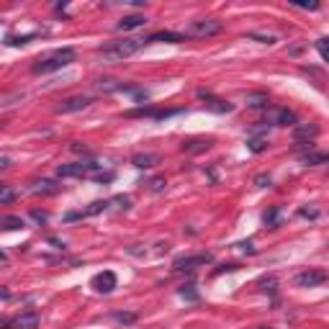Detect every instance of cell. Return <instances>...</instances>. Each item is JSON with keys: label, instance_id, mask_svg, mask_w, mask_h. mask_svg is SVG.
Listing matches in <instances>:
<instances>
[{"label": "cell", "instance_id": "1", "mask_svg": "<svg viewBox=\"0 0 329 329\" xmlns=\"http://www.w3.org/2000/svg\"><path fill=\"white\" fill-rule=\"evenodd\" d=\"M142 44H144V39H121V41H114V44H108V47H103L98 54H100L103 62L116 64V62L129 59L131 54H137L142 49Z\"/></svg>", "mask_w": 329, "mask_h": 329}, {"label": "cell", "instance_id": "2", "mask_svg": "<svg viewBox=\"0 0 329 329\" xmlns=\"http://www.w3.org/2000/svg\"><path fill=\"white\" fill-rule=\"evenodd\" d=\"M75 59V52L72 49H57L54 54L49 57H44L34 64V75H49L54 70H62V67H67V64Z\"/></svg>", "mask_w": 329, "mask_h": 329}, {"label": "cell", "instance_id": "3", "mask_svg": "<svg viewBox=\"0 0 329 329\" xmlns=\"http://www.w3.org/2000/svg\"><path fill=\"white\" fill-rule=\"evenodd\" d=\"M224 24L216 18H203V21H193L185 29V39H211L216 34H222Z\"/></svg>", "mask_w": 329, "mask_h": 329}, {"label": "cell", "instance_id": "4", "mask_svg": "<svg viewBox=\"0 0 329 329\" xmlns=\"http://www.w3.org/2000/svg\"><path fill=\"white\" fill-rule=\"evenodd\" d=\"M213 260L211 252H198V255H188V257H178L175 260V270H195V268H203Z\"/></svg>", "mask_w": 329, "mask_h": 329}, {"label": "cell", "instance_id": "5", "mask_svg": "<svg viewBox=\"0 0 329 329\" xmlns=\"http://www.w3.org/2000/svg\"><path fill=\"white\" fill-rule=\"evenodd\" d=\"M321 283H326V273L321 268H311V270H303V273L296 275L298 288H316V286H321Z\"/></svg>", "mask_w": 329, "mask_h": 329}, {"label": "cell", "instance_id": "6", "mask_svg": "<svg viewBox=\"0 0 329 329\" xmlns=\"http://www.w3.org/2000/svg\"><path fill=\"white\" fill-rule=\"evenodd\" d=\"M90 103H93L90 95H72V98H67V100H62V103L57 105V111H59V114H77V111H85Z\"/></svg>", "mask_w": 329, "mask_h": 329}, {"label": "cell", "instance_id": "7", "mask_svg": "<svg viewBox=\"0 0 329 329\" xmlns=\"http://www.w3.org/2000/svg\"><path fill=\"white\" fill-rule=\"evenodd\" d=\"M98 165H85V162H70V165H59L57 167V178H82L87 170H93Z\"/></svg>", "mask_w": 329, "mask_h": 329}, {"label": "cell", "instance_id": "8", "mask_svg": "<svg viewBox=\"0 0 329 329\" xmlns=\"http://www.w3.org/2000/svg\"><path fill=\"white\" fill-rule=\"evenodd\" d=\"M93 288H95L98 293H111V291L116 288V275H114L111 270L98 273V275L93 278Z\"/></svg>", "mask_w": 329, "mask_h": 329}, {"label": "cell", "instance_id": "9", "mask_svg": "<svg viewBox=\"0 0 329 329\" xmlns=\"http://www.w3.org/2000/svg\"><path fill=\"white\" fill-rule=\"evenodd\" d=\"M39 314H34V311H29V314H21V316H16V319H11V329H36L39 326Z\"/></svg>", "mask_w": 329, "mask_h": 329}, {"label": "cell", "instance_id": "10", "mask_svg": "<svg viewBox=\"0 0 329 329\" xmlns=\"http://www.w3.org/2000/svg\"><path fill=\"white\" fill-rule=\"evenodd\" d=\"M203 100H206V108H208V111H213V114H232L234 111V105L232 103H224V100H218V98H211L208 93H198Z\"/></svg>", "mask_w": 329, "mask_h": 329}, {"label": "cell", "instance_id": "11", "mask_svg": "<svg viewBox=\"0 0 329 329\" xmlns=\"http://www.w3.org/2000/svg\"><path fill=\"white\" fill-rule=\"evenodd\" d=\"M147 24V18L144 16H139V13H131V16H124L121 21H119V31H131V29H142Z\"/></svg>", "mask_w": 329, "mask_h": 329}, {"label": "cell", "instance_id": "12", "mask_svg": "<svg viewBox=\"0 0 329 329\" xmlns=\"http://www.w3.org/2000/svg\"><path fill=\"white\" fill-rule=\"evenodd\" d=\"M270 121L275 126H296V114L288 111V108H280V111H273L270 114Z\"/></svg>", "mask_w": 329, "mask_h": 329}, {"label": "cell", "instance_id": "13", "mask_svg": "<svg viewBox=\"0 0 329 329\" xmlns=\"http://www.w3.org/2000/svg\"><path fill=\"white\" fill-rule=\"evenodd\" d=\"M31 193H36V195H54V193H59V185H57L54 180L41 178V180H36V183L31 185Z\"/></svg>", "mask_w": 329, "mask_h": 329}, {"label": "cell", "instance_id": "14", "mask_svg": "<svg viewBox=\"0 0 329 329\" xmlns=\"http://www.w3.org/2000/svg\"><path fill=\"white\" fill-rule=\"evenodd\" d=\"M316 134H319V126H316V124H296V131H293L296 142H303V139H314Z\"/></svg>", "mask_w": 329, "mask_h": 329}, {"label": "cell", "instance_id": "15", "mask_svg": "<svg viewBox=\"0 0 329 329\" xmlns=\"http://www.w3.org/2000/svg\"><path fill=\"white\" fill-rule=\"evenodd\" d=\"M147 41H167V44H180V41H185V34H178V31H157V34H152Z\"/></svg>", "mask_w": 329, "mask_h": 329}, {"label": "cell", "instance_id": "16", "mask_svg": "<svg viewBox=\"0 0 329 329\" xmlns=\"http://www.w3.org/2000/svg\"><path fill=\"white\" fill-rule=\"evenodd\" d=\"M24 218L21 216H0V229L6 232H16V229H24Z\"/></svg>", "mask_w": 329, "mask_h": 329}, {"label": "cell", "instance_id": "17", "mask_svg": "<svg viewBox=\"0 0 329 329\" xmlns=\"http://www.w3.org/2000/svg\"><path fill=\"white\" fill-rule=\"evenodd\" d=\"M208 147H211V139H188V142H183V149L190 152V155H195V152H203V149H208Z\"/></svg>", "mask_w": 329, "mask_h": 329}, {"label": "cell", "instance_id": "18", "mask_svg": "<svg viewBox=\"0 0 329 329\" xmlns=\"http://www.w3.org/2000/svg\"><path fill=\"white\" fill-rule=\"evenodd\" d=\"M98 87L103 93H116V90H126V85L121 80H114V77H108V80H98Z\"/></svg>", "mask_w": 329, "mask_h": 329}, {"label": "cell", "instance_id": "19", "mask_svg": "<svg viewBox=\"0 0 329 329\" xmlns=\"http://www.w3.org/2000/svg\"><path fill=\"white\" fill-rule=\"evenodd\" d=\"M157 155H137L134 160H131V165L134 167H139V170H149L152 165H157Z\"/></svg>", "mask_w": 329, "mask_h": 329}, {"label": "cell", "instance_id": "20", "mask_svg": "<svg viewBox=\"0 0 329 329\" xmlns=\"http://www.w3.org/2000/svg\"><path fill=\"white\" fill-rule=\"evenodd\" d=\"M247 105L250 108H265L268 105V95L265 93H247Z\"/></svg>", "mask_w": 329, "mask_h": 329}, {"label": "cell", "instance_id": "21", "mask_svg": "<svg viewBox=\"0 0 329 329\" xmlns=\"http://www.w3.org/2000/svg\"><path fill=\"white\" fill-rule=\"evenodd\" d=\"M111 319L119 324H134L139 319V314L137 311H116V314H111Z\"/></svg>", "mask_w": 329, "mask_h": 329}, {"label": "cell", "instance_id": "22", "mask_svg": "<svg viewBox=\"0 0 329 329\" xmlns=\"http://www.w3.org/2000/svg\"><path fill=\"white\" fill-rule=\"evenodd\" d=\"M16 201V190L8 183H0V203H13Z\"/></svg>", "mask_w": 329, "mask_h": 329}, {"label": "cell", "instance_id": "23", "mask_svg": "<svg viewBox=\"0 0 329 329\" xmlns=\"http://www.w3.org/2000/svg\"><path fill=\"white\" fill-rule=\"evenodd\" d=\"M324 160H326V155H321V152H309V155H303V157H301L303 165H321Z\"/></svg>", "mask_w": 329, "mask_h": 329}, {"label": "cell", "instance_id": "24", "mask_svg": "<svg viewBox=\"0 0 329 329\" xmlns=\"http://www.w3.org/2000/svg\"><path fill=\"white\" fill-rule=\"evenodd\" d=\"M165 185H167L165 175H157V178H152V180L147 183V188H149L152 193H162V190H165Z\"/></svg>", "mask_w": 329, "mask_h": 329}, {"label": "cell", "instance_id": "25", "mask_svg": "<svg viewBox=\"0 0 329 329\" xmlns=\"http://www.w3.org/2000/svg\"><path fill=\"white\" fill-rule=\"evenodd\" d=\"M105 206H108V201H93L90 206L85 208V216H95V213H100Z\"/></svg>", "mask_w": 329, "mask_h": 329}, {"label": "cell", "instance_id": "26", "mask_svg": "<svg viewBox=\"0 0 329 329\" xmlns=\"http://www.w3.org/2000/svg\"><path fill=\"white\" fill-rule=\"evenodd\" d=\"M247 144H250V149L255 152V155H257V152H265V149H268V139H250Z\"/></svg>", "mask_w": 329, "mask_h": 329}, {"label": "cell", "instance_id": "27", "mask_svg": "<svg viewBox=\"0 0 329 329\" xmlns=\"http://www.w3.org/2000/svg\"><path fill=\"white\" fill-rule=\"evenodd\" d=\"M298 216H303V218H319V208H298Z\"/></svg>", "mask_w": 329, "mask_h": 329}, {"label": "cell", "instance_id": "28", "mask_svg": "<svg viewBox=\"0 0 329 329\" xmlns=\"http://www.w3.org/2000/svg\"><path fill=\"white\" fill-rule=\"evenodd\" d=\"M273 180H270V175H257V178H255V185L257 188H268Z\"/></svg>", "mask_w": 329, "mask_h": 329}, {"label": "cell", "instance_id": "29", "mask_svg": "<svg viewBox=\"0 0 329 329\" xmlns=\"http://www.w3.org/2000/svg\"><path fill=\"white\" fill-rule=\"evenodd\" d=\"M326 41H329V39H319V41H316V49H319V57H321V59L329 57V52H326Z\"/></svg>", "mask_w": 329, "mask_h": 329}, {"label": "cell", "instance_id": "30", "mask_svg": "<svg viewBox=\"0 0 329 329\" xmlns=\"http://www.w3.org/2000/svg\"><path fill=\"white\" fill-rule=\"evenodd\" d=\"M180 296H183V298H190V301H195V298H198V293L193 291V286H185V288H180Z\"/></svg>", "mask_w": 329, "mask_h": 329}, {"label": "cell", "instance_id": "31", "mask_svg": "<svg viewBox=\"0 0 329 329\" xmlns=\"http://www.w3.org/2000/svg\"><path fill=\"white\" fill-rule=\"evenodd\" d=\"M114 203H119V208H129V206H131V198H129V195H116Z\"/></svg>", "mask_w": 329, "mask_h": 329}, {"label": "cell", "instance_id": "32", "mask_svg": "<svg viewBox=\"0 0 329 329\" xmlns=\"http://www.w3.org/2000/svg\"><path fill=\"white\" fill-rule=\"evenodd\" d=\"M95 180H98V183H111V180H114V172H105V175L98 172V175H95Z\"/></svg>", "mask_w": 329, "mask_h": 329}, {"label": "cell", "instance_id": "33", "mask_svg": "<svg viewBox=\"0 0 329 329\" xmlns=\"http://www.w3.org/2000/svg\"><path fill=\"white\" fill-rule=\"evenodd\" d=\"M250 39H257V41H262V44H273V41H275L273 36H260V34H250Z\"/></svg>", "mask_w": 329, "mask_h": 329}, {"label": "cell", "instance_id": "34", "mask_svg": "<svg viewBox=\"0 0 329 329\" xmlns=\"http://www.w3.org/2000/svg\"><path fill=\"white\" fill-rule=\"evenodd\" d=\"M275 218H278V208L270 211V213H265V224H275Z\"/></svg>", "mask_w": 329, "mask_h": 329}, {"label": "cell", "instance_id": "35", "mask_svg": "<svg viewBox=\"0 0 329 329\" xmlns=\"http://www.w3.org/2000/svg\"><path fill=\"white\" fill-rule=\"evenodd\" d=\"M31 216L36 218V222H47V218H49V213H44V211H34Z\"/></svg>", "mask_w": 329, "mask_h": 329}, {"label": "cell", "instance_id": "36", "mask_svg": "<svg viewBox=\"0 0 329 329\" xmlns=\"http://www.w3.org/2000/svg\"><path fill=\"white\" fill-rule=\"evenodd\" d=\"M237 268H239V265H222V268H218L216 273H234Z\"/></svg>", "mask_w": 329, "mask_h": 329}, {"label": "cell", "instance_id": "37", "mask_svg": "<svg viewBox=\"0 0 329 329\" xmlns=\"http://www.w3.org/2000/svg\"><path fill=\"white\" fill-rule=\"evenodd\" d=\"M239 247H242L245 252H250V255L255 252V247H252V242H242V245H239Z\"/></svg>", "mask_w": 329, "mask_h": 329}, {"label": "cell", "instance_id": "38", "mask_svg": "<svg viewBox=\"0 0 329 329\" xmlns=\"http://www.w3.org/2000/svg\"><path fill=\"white\" fill-rule=\"evenodd\" d=\"M8 165H11V160H8V157H0V170L8 167Z\"/></svg>", "mask_w": 329, "mask_h": 329}, {"label": "cell", "instance_id": "39", "mask_svg": "<svg viewBox=\"0 0 329 329\" xmlns=\"http://www.w3.org/2000/svg\"><path fill=\"white\" fill-rule=\"evenodd\" d=\"M260 329H265V326H260Z\"/></svg>", "mask_w": 329, "mask_h": 329}]
</instances>
